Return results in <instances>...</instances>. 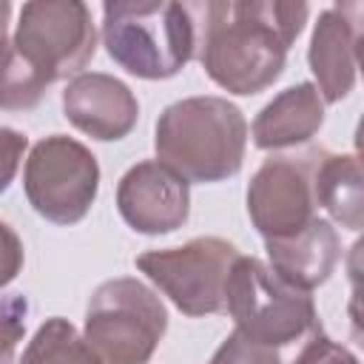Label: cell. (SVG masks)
<instances>
[{"label":"cell","mask_w":364,"mask_h":364,"mask_svg":"<svg viewBox=\"0 0 364 364\" xmlns=\"http://www.w3.org/2000/svg\"><path fill=\"white\" fill-rule=\"evenodd\" d=\"M196 20V51L205 74L228 94L250 97L270 88L301 34L310 6L290 0L188 3Z\"/></svg>","instance_id":"cell-1"},{"label":"cell","mask_w":364,"mask_h":364,"mask_svg":"<svg viewBox=\"0 0 364 364\" xmlns=\"http://www.w3.org/2000/svg\"><path fill=\"white\" fill-rule=\"evenodd\" d=\"M154 148L156 162L168 165L188 185L222 182L242 171L247 119L225 97H185L159 114Z\"/></svg>","instance_id":"cell-2"},{"label":"cell","mask_w":364,"mask_h":364,"mask_svg":"<svg viewBox=\"0 0 364 364\" xmlns=\"http://www.w3.org/2000/svg\"><path fill=\"white\" fill-rule=\"evenodd\" d=\"M102 46L128 74L168 80L196 54V20L188 3L108 0L102 6Z\"/></svg>","instance_id":"cell-3"},{"label":"cell","mask_w":364,"mask_h":364,"mask_svg":"<svg viewBox=\"0 0 364 364\" xmlns=\"http://www.w3.org/2000/svg\"><path fill=\"white\" fill-rule=\"evenodd\" d=\"M225 310L239 333L276 350L318 330L313 296L284 282L256 256L239 253L233 262L225 287Z\"/></svg>","instance_id":"cell-4"},{"label":"cell","mask_w":364,"mask_h":364,"mask_svg":"<svg viewBox=\"0 0 364 364\" xmlns=\"http://www.w3.org/2000/svg\"><path fill=\"white\" fill-rule=\"evenodd\" d=\"M168 330L162 299L139 279L102 282L85 310V344L100 364H148Z\"/></svg>","instance_id":"cell-5"},{"label":"cell","mask_w":364,"mask_h":364,"mask_svg":"<svg viewBox=\"0 0 364 364\" xmlns=\"http://www.w3.org/2000/svg\"><path fill=\"white\" fill-rule=\"evenodd\" d=\"M23 191L28 205L54 225H77L85 219L100 191L97 156L65 134H51L34 142L26 168Z\"/></svg>","instance_id":"cell-6"},{"label":"cell","mask_w":364,"mask_h":364,"mask_svg":"<svg viewBox=\"0 0 364 364\" xmlns=\"http://www.w3.org/2000/svg\"><path fill=\"white\" fill-rule=\"evenodd\" d=\"M239 250L219 236H196L179 247L145 250L136 256L145 273L171 301L191 318L225 310V287Z\"/></svg>","instance_id":"cell-7"},{"label":"cell","mask_w":364,"mask_h":364,"mask_svg":"<svg viewBox=\"0 0 364 364\" xmlns=\"http://www.w3.org/2000/svg\"><path fill=\"white\" fill-rule=\"evenodd\" d=\"M11 46L48 82L82 74L97 51L91 9L82 0H31L23 3Z\"/></svg>","instance_id":"cell-8"},{"label":"cell","mask_w":364,"mask_h":364,"mask_svg":"<svg viewBox=\"0 0 364 364\" xmlns=\"http://www.w3.org/2000/svg\"><path fill=\"white\" fill-rule=\"evenodd\" d=\"M316 156L318 148L304 154H276L250 176L247 216L264 242L296 236L316 219Z\"/></svg>","instance_id":"cell-9"},{"label":"cell","mask_w":364,"mask_h":364,"mask_svg":"<svg viewBox=\"0 0 364 364\" xmlns=\"http://www.w3.org/2000/svg\"><path fill=\"white\" fill-rule=\"evenodd\" d=\"M117 210L128 228L145 236H162L188 222L191 188L156 159L136 162L117 185Z\"/></svg>","instance_id":"cell-10"},{"label":"cell","mask_w":364,"mask_h":364,"mask_svg":"<svg viewBox=\"0 0 364 364\" xmlns=\"http://www.w3.org/2000/svg\"><path fill=\"white\" fill-rule=\"evenodd\" d=\"M358 40H361V6L338 3L318 14L310 37L307 63L316 77V91L324 102L344 100L358 74Z\"/></svg>","instance_id":"cell-11"},{"label":"cell","mask_w":364,"mask_h":364,"mask_svg":"<svg viewBox=\"0 0 364 364\" xmlns=\"http://www.w3.org/2000/svg\"><path fill=\"white\" fill-rule=\"evenodd\" d=\"M63 114L91 139L117 142L134 131L139 102L122 80L102 71H82L63 91Z\"/></svg>","instance_id":"cell-12"},{"label":"cell","mask_w":364,"mask_h":364,"mask_svg":"<svg viewBox=\"0 0 364 364\" xmlns=\"http://www.w3.org/2000/svg\"><path fill=\"white\" fill-rule=\"evenodd\" d=\"M270 270L301 290H316L330 279L341 259V242L330 219L316 216L301 233L264 242Z\"/></svg>","instance_id":"cell-13"},{"label":"cell","mask_w":364,"mask_h":364,"mask_svg":"<svg viewBox=\"0 0 364 364\" xmlns=\"http://www.w3.org/2000/svg\"><path fill=\"white\" fill-rule=\"evenodd\" d=\"M324 125V100L313 82L279 91L253 119V142L262 151H284L310 142Z\"/></svg>","instance_id":"cell-14"},{"label":"cell","mask_w":364,"mask_h":364,"mask_svg":"<svg viewBox=\"0 0 364 364\" xmlns=\"http://www.w3.org/2000/svg\"><path fill=\"white\" fill-rule=\"evenodd\" d=\"M316 208H324L333 222L347 230L364 225V179L358 154H330L318 148L313 168Z\"/></svg>","instance_id":"cell-15"},{"label":"cell","mask_w":364,"mask_h":364,"mask_svg":"<svg viewBox=\"0 0 364 364\" xmlns=\"http://www.w3.org/2000/svg\"><path fill=\"white\" fill-rule=\"evenodd\" d=\"M20 364H100V358L68 318L54 316L37 327L20 355Z\"/></svg>","instance_id":"cell-16"},{"label":"cell","mask_w":364,"mask_h":364,"mask_svg":"<svg viewBox=\"0 0 364 364\" xmlns=\"http://www.w3.org/2000/svg\"><path fill=\"white\" fill-rule=\"evenodd\" d=\"M48 85V77L20 57L11 40H6L0 48V111H28L40 105Z\"/></svg>","instance_id":"cell-17"},{"label":"cell","mask_w":364,"mask_h":364,"mask_svg":"<svg viewBox=\"0 0 364 364\" xmlns=\"http://www.w3.org/2000/svg\"><path fill=\"white\" fill-rule=\"evenodd\" d=\"M208 364H282V355L276 347L259 344V341L247 338L245 333L233 330L219 344V350L210 355Z\"/></svg>","instance_id":"cell-18"},{"label":"cell","mask_w":364,"mask_h":364,"mask_svg":"<svg viewBox=\"0 0 364 364\" xmlns=\"http://www.w3.org/2000/svg\"><path fill=\"white\" fill-rule=\"evenodd\" d=\"M28 301L26 296H3L0 299V364L14 361V350L26 333Z\"/></svg>","instance_id":"cell-19"},{"label":"cell","mask_w":364,"mask_h":364,"mask_svg":"<svg viewBox=\"0 0 364 364\" xmlns=\"http://www.w3.org/2000/svg\"><path fill=\"white\" fill-rule=\"evenodd\" d=\"M293 364H358V358L338 341H333L330 336H324L321 330L310 333V341L301 347V353L296 355Z\"/></svg>","instance_id":"cell-20"},{"label":"cell","mask_w":364,"mask_h":364,"mask_svg":"<svg viewBox=\"0 0 364 364\" xmlns=\"http://www.w3.org/2000/svg\"><path fill=\"white\" fill-rule=\"evenodd\" d=\"M28 148V139L26 134L14 131V128H6L0 125V193L9 191V185L14 182L17 171H20V162H23V154Z\"/></svg>","instance_id":"cell-21"},{"label":"cell","mask_w":364,"mask_h":364,"mask_svg":"<svg viewBox=\"0 0 364 364\" xmlns=\"http://www.w3.org/2000/svg\"><path fill=\"white\" fill-rule=\"evenodd\" d=\"M23 262H26V250L20 236L14 233V228H9L0 219V290L17 279V273L23 270Z\"/></svg>","instance_id":"cell-22"},{"label":"cell","mask_w":364,"mask_h":364,"mask_svg":"<svg viewBox=\"0 0 364 364\" xmlns=\"http://www.w3.org/2000/svg\"><path fill=\"white\" fill-rule=\"evenodd\" d=\"M9 20H11V3L0 0V48L6 46V34H9Z\"/></svg>","instance_id":"cell-23"}]
</instances>
